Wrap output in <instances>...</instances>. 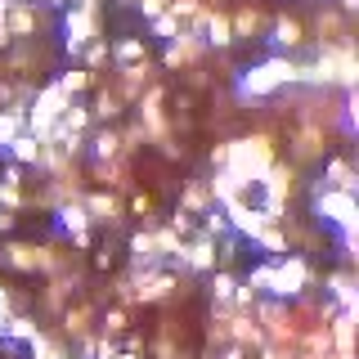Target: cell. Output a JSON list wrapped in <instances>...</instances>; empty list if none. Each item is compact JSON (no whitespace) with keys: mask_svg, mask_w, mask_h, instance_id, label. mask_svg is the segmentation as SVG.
<instances>
[{"mask_svg":"<svg viewBox=\"0 0 359 359\" xmlns=\"http://www.w3.org/2000/svg\"><path fill=\"white\" fill-rule=\"evenodd\" d=\"M63 36H67V50H81V45L99 41V0H72L63 18Z\"/></svg>","mask_w":359,"mask_h":359,"instance_id":"obj_1","label":"cell"},{"mask_svg":"<svg viewBox=\"0 0 359 359\" xmlns=\"http://www.w3.org/2000/svg\"><path fill=\"white\" fill-rule=\"evenodd\" d=\"M283 81H297V63H287V59H269L261 63L256 72H247L243 76V95H252V99H261V95H274Z\"/></svg>","mask_w":359,"mask_h":359,"instance_id":"obj_2","label":"cell"},{"mask_svg":"<svg viewBox=\"0 0 359 359\" xmlns=\"http://www.w3.org/2000/svg\"><path fill=\"white\" fill-rule=\"evenodd\" d=\"M306 283H310V265L301 256H287V261L269 265V292L274 297H297V292H306Z\"/></svg>","mask_w":359,"mask_h":359,"instance_id":"obj_3","label":"cell"},{"mask_svg":"<svg viewBox=\"0 0 359 359\" xmlns=\"http://www.w3.org/2000/svg\"><path fill=\"white\" fill-rule=\"evenodd\" d=\"M314 207H319V216L328 220V224H337V229H351V224H355V194H337V189H323L319 184Z\"/></svg>","mask_w":359,"mask_h":359,"instance_id":"obj_4","label":"cell"},{"mask_svg":"<svg viewBox=\"0 0 359 359\" xmlns=\"http://www.w3.org/2000/svg\"><path fill=\"white\" fill-rule=\"evenodd\" d=\"M323 149H328V130L301 121V130L292 135V157H297V162H310V157H323Z\"/></svg>","mask_w":359,"mask_h":359,"instance_id":"obj_5","label":"cell"},{"mask_svg":"<svg viewBox=\"0 0 359 359\" xmlns=\"http://www.w3.org/2000/svg\"><path fill=\"white\" fill-rule=\"evenodd\" d=\"M202 59V36L198 32H180V36L166 45V67H184Z\"/></svg>","mask_w":359,"mask_h":359,"instance_id":"obj_6","label":"cell"},{"mask_svg":"<svg viewBox=\"0 0 359 359\" xmlns=\"http://www.w3.org/2000/svg\"><path fill=\"white\" fill-rule=\"evenodd\" d=\"M171 287H175V274H166V269H144L140 274V301H162Z\"/></svg>","mask_w":359,"mask_h":359,"instance_id":"obj_7","label":"cell"},{"mask_svg":"<svg viewBox=\"0 0 359 359\" xmlns=\"http://www.w3.org/2000/svg\"><path fill=\"white\" fill-rule=\"evenodd\" d=\"M22 126H27V108H22V104L0 112V153H9V144L22 135Z\"/></svg>","mask_w":359,"mask_h":359,"instance_id":"obj_8","label":"cell"},{"mask_svg":"<svg viewBox=\"0 0 359 359\" xmlns=\"http://www.w3.org/2000/svg\"><path fill=\"white\" fill-rule=\"evenodd\" d=\"M175 256H180L184 265H194V269H211V265H216V247H211V238H194V243H184Z\"/></svg>","mask_w":359,"mask_h":359,"instance_id":"obj_9","label":"cell"},{"mask_svg":"<svg viewBox=\"0 0 359 359\" xmlns=\"http://www.w3.org/2000/svg\"><path fill=\"white\" fill-rule=\"evenodd\" d=\"M90 144H95V162H121V157H126V153H121V135L108 130V126L99 130Z\"/></svg>","mask_w":359,"mask_h":359,"instance_id":"obj_10","label":"cell"},{"mask_svg":"<svg viewBox=\"0 0 359 359\" xmlns=\"http://www.w3.org/2000/svg\"><path fill=\"white\" fill-rule=\"evenodd\" d=\"M202 27H207V41L220 45V50L233 41V27H229V18H224V14H211V9H202Z\"/></svg>","mask_w":359,"mask_h":359,"instance_id":"obj_11","label":"cell"},{"mask_svg":"<svg viewBox=\"0 0 359 359\" xmlns=\"http://www.w3.org/2000/svg\"><path fill=\"white\" fill-rule=\"evenodd\" d=\"M323 189H337V194H355V171L346 157H337V162H328V184Z\"/></svg>","mask_w":359,"mask_h":359,"instance_id":"obj_12","label":"cell"},{"mask_svg":"<svg viewBox=\"0 0 359 359\" xmlns=\"http://www.w3.org/2000/svg\"><path fill=\"white\" fill-rule=\"evenodd\" d=\"M301 36H306V32H301L297 18H274V45L278 50H297Z\"/></svg>","mask_w":359,"mask_h":359,"instance_id":"obj_13","label":"cell"},{"mask_svg":"<svg viewBox=\"0 0 359 359\" xmlns=\"http://www.w3.org/2000/svg\"><path fill=\"white\" fill-rule=\"evenodd\" d=\"M86 211H90L95 220H117V216H121V202L108 198V194H90V198H86Z\"/></svg>","mask_w":359,"mask_h":359,"instance_id":"obj_14","label":"cell"},{"mask_svg":"<svg viewBox=\"0 0 359 359\" xmlns=\"http://www.w3.org/2000/svg\"><path fill=\"white\" fill-rule=\"evenodd\" d=\"M59 216H63V229L72 233L76 243H86V220H90V216H86V207H76V202H67V207L59 211Z\"/></svg>","mask_w":359,"mask_h":359,"instance_id":"obj_15","label":"cell"},{"mask_svg":"<svg viewBox=\"0 0 359 359\" xmlns=\"http://www.w3.org/2000/svg\"><path fill=\"white\" fill-rule=\"evenodd\" d=\"M112 54H117V63H121V67L149 63V59H144V41H140V36H126V41H121V45H117V50H112Z\"/></svg>","mask_w":359,"mask_h":359,"instance_id":"obj_16","label":"cell"},{"mask_svg":"<svg viewBox=\"0 0 359 359\" xmlns=\"http://www.w3.org/2000/svg\"><path fill=\"white\" fill-rule=\"evenodd\" d=\"M95 117H99V121L121 117V95H117V90H99V99H95Z\"/></svg>","mask_w":359,"mask_h":359,"instance_id":"obj_17","label":"cell"},{"mask_svg":"<svg viewBox=\"0 0 359 359\" xmlns=\"http://www.w3.org/2000/svg\"><path fill=\"white\" fill-rule=\"evenodd\" d=\"M261 22H265V18H261V9H238L229 27H233V36H252V32L261 27Z\"/></svg>","mask_w":359,"mask_h":359,"instance_id":"obj_18","label":"cell"},{"mask_svg":"<svg viewBox=\"0 0 359 359\" xmlns=\"http://www.w3.org/2000/svg\"><path fill=\"white\" fill-rule=\"evenodd\" d=\"M207 198H211L207 180H194V184L184 189V207H194V211H202V207H207Z\"/></svg>","mask_w":359,"mask_h":359,"instance_id":"obj_19","label":"cell"},{"mask_svg":"<svg viewBox=\"0 0 359 359\" xmlns=\"http://www.w3.org/2000/svg\"><path fill=\"white\" fill-rule=\"evenodd\" d=\"M153 36H157V41H166V45H171V41L180 36V22H175L171 14H157V18H153Z\"/></svg>","mask_w":359,"mask_h":359,"instance_id":"obj_20","label":"cell"},{"mask_svg":"<svg viewBox=\"0 0 359 359\" xmlns=\"http://www.w3.org/2000/svg\"><path fill=\"white\" fill-rule=\"evenodd\" d=\"M54 86H59L63 95H76V90H86V86H90V72H63Z\"/></svg>","mask_w":359,"mask_h":359,"instance_id":"obj_21","label":"cell"},{"mask_svg":"<svg viewBox=\"0 0 359 359\" xmlns=\"http://www.w3.org/2000/svg\"><path fill=\"white\" fill-rule=\"evenodd\" d=\"M104 59H112V45H108V41H90V45H86V63L99 67Z\"/></svg>","mask_w":359,"mask_h":359,"instance_id":"obj_22","label":"cell"},{"mask_svg":"<svg viewBox=\"0 0 359 359\" xmlns=\"http://www.w3.org/2000/svg\"><path fill=\"white\" fill-rule=\"evenodd\" d=\"M211 292H216V301H233V292H238V283H233L229 274H216V283H211Z\"/></svg>","mask_w":359,"mask_h":359,"instance_id":"obj_23","label":"cell"},{"mask_svg":"<svg viewBox=\"0 0 359 359\" xmlns=\"http://www.w3.org/2000/svg\"><path fill=\"white\" fill-rule=\"evenodd\" d=\"M135 5H140V14L157 18V14H166V5H171V0H135Z\"/></svg>","mask_w":359,"mask_h":359,"instance_id":"obj_24","label":"cell"},{"mask_svg":"<svg viewBox=\"0 0 359 359\" xmlns=\"http://www.w3.org/2000/svg\"><path fill=\"white\" fill-rule=\"evenodd\" d=\"M117 328H126V314L112 310V314H108V332H117Z\"/></svg>","mask_w":359,"mask_h":359,"instance_id":"obj_25","label":"cell"},{"mask_svg":"<svg viewBox=\"0 0 359 359\" xmlns=\"http://www.w3.org/2000/svg\"><path fill=\"white\" fill-rule=\"evenodd\" d=\"M9 224H14V216H9V211L0 207V229H9Z\"/></svg>","mask_w":359,"mask_h":359,"instance_id":"obj_26","label":"cell"}]
</instances>
